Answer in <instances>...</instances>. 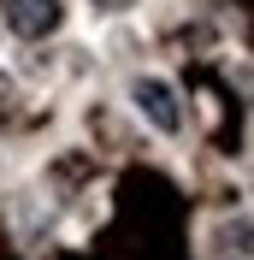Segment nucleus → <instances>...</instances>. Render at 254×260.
Returning <instances> with one entry per match:
<instances>
[{
	"label": "nucleus",
	"instance_id": "1",
	"mask_svg": "<svg viewBox=\"0 0 254 260\" xmlns=\"http://www.w3.org/2000/svg\"><path fill=\"white\" fill-rule=\"evenodd\" d=\"M130 95H136V113H142L160 136H177V130H183V107H177V89L166 77H142Z\"/></svg>",
	"mask_w": 254,
	"mask_h": 260
},
{
	"label": "nucleus",
	"instance_id": "2",
	"mask_svg": "<svg viewBox=\"0 0 254 260\" xmlns=\"http://www.w3.org/2000/svg\"><path fill=\"white\" fill-rule=\"evenodd\" d=\"M0 18H6V30H12V36L42 42V36L59 30V0H0Z\"/></svg>",
	"mask_w": 254,
	"mask_h": 260
},
{
	"label": "nucleus",
	"instance_id": "3",
	"mask_svg": "<svg viewBox=\"0 0 254 260\" xmlns=\"http://www.w3.org/2000/svg\"><path fill=\"white\" fill-rule=\"evenodd\" d=\"M95 6H101V12H124L130 0H95Z\"/></svg>",
	"mask_w": 254,
	"mask_h": 260
},
{
	"label": "nucleus",
	"instance_id": "4",
	"mask_svg": "<svg viewBox=\"0 0 254 260\" xmlns=\"http://www.w3.org/2000/svg\"><path fill=\"white\" fill-rule=\"evenodd\" d=\"M6 95H12V83H6V77H0V101H6Z\"/></svg>",
	"mask_w": 254,
	"mask_h": 260
}]
</instances>
